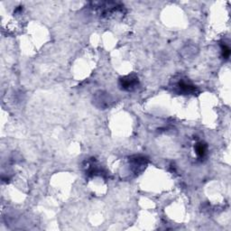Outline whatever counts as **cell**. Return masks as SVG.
Returning <instances> with one entry per match:
<instances>
[{
  "mask_svg": "<svg viewBox=\"0 0 231 231\" xmlns=\"http://www.w3.org/2000/svg\"><path fill=\"white\" fill-rule=\"evenodd\" d=\"M136 84V78L128 77L126 79H122V86L125 89H130Z\"/></svg>",
  "mask_w": 231,
  "mask_h": 231,
  "instance_id": "6da1fadb",
  "label": "cell"
},
{
  "mask_svg": "<svg viewBox=\"0 0 231 231\" xmlns=\"http://www.w3.org/2000/svg\"><path fill=\"white\" fill-rule=\"evenodd\" d=\"M196 152L200 156H203L206 153V146L203 144H198L197 146H196Z\"/></svg>",
  "mask_w": 231,
  "mask_h": 231,
  "instance_id": "7a4b0ae2",
  "label": "cell"
},
{
  "mask_svg": "<svg viewBox=\"0 0 231 231\" xmlns=\"http://www.w3.org/2000/svg\"><path fill=\"white\" fill-rule=\"evenodd\" d=\"M222 50H223V55H224V57L228 58V57L229 56V53H230L229 48H228L227 46H225V45H224V47L222 48Z\"/></svg>",
  "mask_w": 231,
  "mask_h": 231,
  "instance_id": "3957f363",
  "label": "cell"
}]
</instances>
